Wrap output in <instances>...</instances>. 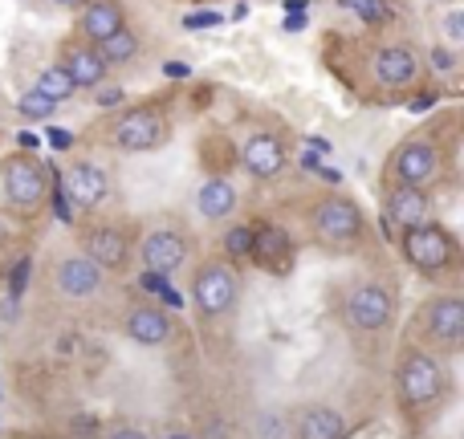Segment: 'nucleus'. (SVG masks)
Masks as SVG:
<instances>
[{
  "label": "nucleus",
  "instance_id": "f257e3e1",
  "mask_svg": "<svg viewBox=\"0 0 464 439\" xmlns=\"http://www.w3.org/2000/svg\"><path fill=\"white\" fill-rule=\"evenodd\" d=\"M392 387H395V407L408 424L424 427L449 407L452 399V370L449 358L424 350L408 338L395 354V370H392Z\"/></svg>",
  "mask_w": 464,
  "mask_h": 439
},
{
  "label": "nucleus",
  "instance_id": "f03ea898",
  "mask_svg": "<svg viewBox=\"0 0 464 439\" xmlns=\"http://www.w3.org/2000/svg\"><path fill=\"white\" fill-rule=\"evenodd\" d=\"M408 338L424 350L440 354V358H457L464 350V297L460 293H436L420 301L411 313Z\"/></svg>",
  "mask_w": 464,
  "mask_h": 439
},
{
  "label": "nucleus",
  "instance_id": "7ed1b4c3",
  "mask_svg": "<svg viewBox=\"0 0 464 439\" xmlns=\"http://www.w3.org/2000/svg\"><path fill=\"white\" fill-rule=\"evenodd\" d=\"M449 171V143L436 135H411L387 155L383 187H436Z\"/></svg>",
  "mask_w": 464,
  "mask_h": 439
},
{
  "label": "nucleus",
  "instance_id": "20e7f679",
  "mask_svg": "<svg viewBox=\"0 0 464 439\" xmlns=\"http://www.w3.org/2000/svg\"><path fill=\"white\" fill-rule=\"evenodd\" d=\"M305 224H310V236L318 240L322 248H334V253L359 248L362 236H367L362 208L343 192H322L318 200L310 204V212H305Z\"/></svg>",
  "mask_w": 464,
  "mask_h": 439
},
{
  "label": "nucleus",
  "instance_id": "39448f33",
  "mask_svg": "<svg viewBox=\"0 0 464 439\" xmlns=\"http://www.w3.org/2000/svg\"><path fill=\"white\" fill-rule=\"evenodd\" d=\"M0 192L5 208L21 220H33L49 204V167L29 151H13L0 159Z\"/></svg>",
  "mask_w": 464,
  "mask_h": 439
},
{
  "label": "nucleus",
  "instance_id": "423d86ee",
  "mask_svg": "<svg viewBox=\"0 0 464 439\" xmlns=\"http://www.w3.org/2000/svg\"><path fill=\"white\" fill-rule=\"evenodd\" d=\"M171 138V119L160 102H143V106H130L122 110L111 127L102 130V143L111 151H122V155H143V151H155Z\"/></svg>",
  "mask_w": 464,
  "mask_h": 439
},
{
  "label": "nucleus",
  "instance_id": "0eeeda50",
  "mask_svg": "<svg viewBox=\"0 0 464 439\" xmlns=\"http://www.w3.org/2000/svg\"><path fill=\"white\" fill-rule=\"evenodd\" d=\"M240 264L225 261V256H208V261L196 264L192 272V301H196V313L208 321L217 318H228L240 301Z\"/></svg>",
  "mask_w": 464,
  "mask_h": 439
},
{
  "label": "nucleus",
  "instance_id": "6e6552de",
  "mask_svg": "<svg viewBox=\"0 0 464 439\" xmlns=\"http://www.w3.org/2000/svg\"><path fill=\"white\" fill-rule=\"evenodd\" d=\"M400 244H403L408 264L416 272H424V277H449V272H457V264H460L457 236L436 220H424V224H416V228H408L400 236Z\"/></svg>",
  "mask_w": 464,
  "mask_h": 439
},
{
  "label": "nucleus",
  "instance_id": "1a4fd4ad",
  "mask_svg": "<svg viewBox=\"0 0 464 439\" xmlns=\"http://www.w3.org/2000/svg\"><path fill=\"white\" fill-rule=\"evenodd\" d=\"M188 256H192V236H188V228L179 220L163 216V220H155V224L143 228V240H139V264H143L147 272H155V277H171V272H179L188 264Z\"/></svg>",
  "mask_w": 464,
  "mask_h": 439
},
{
  "label": "nucleus",
  "instance_id": "9d476101",
  "mask_svg": "<svg viewBox=\"0 0 464 439\" xmlns=\"http://www.w3.org/2000/svg\"><path fill=\"white\" fill-rule=\"evenodd\" d=\"M343 321L354 329V334H379L395 321V297L383 281H354L343 293Z\"/></svg>",
  "mask_w": 464,
  "mask_h": 439
},
{
  "label": "nucleus",
  "instance_id": "9b49d317",
  "mask_svg": "<svg viewBox=\"0 0 464 439\" xmlns=\"http://www.w3.org/2000/svg\"><path fill=\"white\" fill-rule=\"evenodd\" d=\"M49 281H53V293L65 297V301H90L106 289V272L82 248L57 253L53 264H49Z\"/></svg>",
  "mask_w": 464,
  "mask_h": 439
},
{
  "label": "nucleus",
  "instance_id": "f8f14e48",
  "mask_svg": "<svg viewBox=\"0 0 464 439\" xmlns=\"http://www.w3.org/2000/svg\"><path fill=\"white\" fill-rule=\"evenodd\" d=\"M82 253H86L106 277L127 272L130 261H135V244H130L127 228H119V224H90V228L82 232Z\"/></svg>",
  "mask_w": 464,
  "mask_h": 439
},
{
  "label": "nucleus",
  "instance_id": "ddd939ff",
  "mask_svg": "<svg viewBox=\"0 0 464 439\" xmlns=\"http://www.w3.org/2000/svg\"><path fill=\"white\" fill-rule=\"evenodd\" d=\"M62 187H65V200L73 204L78 212H94L111 200L114 184H111V171L94 159H73L70 167L62 171Z\"/></svg>",
  "mask_w": 464,
  "mask_h": 439
},
{
  "label": "nucleus",
  "instance_id": "4468645a",
  "mask_svg": "<svg viewBox=\"0 0 464 439\" xmlns=\"http://www.w3.org/2000/svg\"><path fill=\"white\" fill-rule=\"evenodd\" d=\"M371 78H375L379 90H392V94H400V90H411L420 81V57L411 45H403V41H395V45H379L375 57H371Z\"/></svg>",
  "mask_w": 464,
  "mask_h": 439
},
{
  "label": "nucleus",
  "instance_id": "2eb2a0df",
  "mask_svg": "<svg viewBox=\"0 0 464 439\" xmlns=\"http://www.w3.org/2000/svg\"><path fill=\"white\" fill-rule=\"evenodd\" d=\"M240 167L253 179H277L281 171L289 167L285 138L273 135V130H253V135H245V143H240Z\"/></svg>",
  "mask_w": 464,
  "mask_h": 439
},
{
  "label": "nucleus",
  "instance_id": "dca6fc26",
  "mask_svg": "<svg viewBox=\"0 0 464 439\" xmlns=\"http://www.w3.org/2000/svg\"><path fill=\"white\" fill-rule=\"evenodd\" d=\"M383 216L395 232L432 220V187H383Z\"/></svg>",
  "mask_w": 464,
  "mask_h": 439
},
{
  "label": "nucleus",
  "instance_id": "f3484780",
  "mask_svg": "<svg viewBox=\"0 0 464 439\" xmlns=\"http://www.w3.org/2000/svg\"><path fill=\"white\" fill-rule=\"evenodd\" d=\"M351 424L330 403H305L289 415V439H346Z\"/></svg>",
  "mask_w": 464,
  "mask_h": 439
},
{
  "label": "nucleus",
  "instance_id": "a211bd4d",
  "mask_svg": "<svg viewBox=\"0 0 464 439\" xmlns=\"http://www.w3.org/2000/svg\"><path fill=\"white\" fill-rule=\"evenodd\" d=\"M122 334L130 338L135 346H147V350H155V346H168L176 342V321L168 318V313L160 310V305H130L127 318H122Z\"/></svg>",
  "mask_w": 464,
  "mask_h": 439
},
{
  "label": "nucleus",
  "instance_id": "6ab92c4d",
  "mask_svg": "<svg viewBox=\"0 0 464 439\" xmlns=\"http://www.w3.org/2000/svg\"><path fill=\"white\" fill-rule=\"evenodd\" d=\"M57 65L70 73L78 90H98L106 81V73H111V65L102 62V53H98L90 41H73V37L62 45V53H57Z\"/></svg>",
  "mask_w": 464,
  "mask_h": 439
},
{
  "label": "nucleus",
  "instance_id": "aec40b11",
  "mask_svg": "<svg viewBox=\"0 0 464 439\" xmlns=\"http://www.w3.org/2000/svg\"><path fill=\"white\" fill-rule=\"evenodd\" d=\"M192 204H196V212H200L204 220L228 224L232 216H237V208H240V192H237V184H232V179L208 176V179H200V184H196Z\"/></svg>",
  "mask_w": 464,
  "mask_h": 439
},
{
  "label": "nucleus",
  "instance_id": "412c9836",
  "mask_svg": "<svg viewBox=\"0 0 464 439\" xmlns=\"http://www.w3.org/2000/svg\"><path fill=\"white\" fill-rule=\"evenodd\" d=\"M122 24H127L122 0H86L78 13V33H82V41H90V45L106 41L114 29H122Z\"/></svg>",
  "mask_w": 464,
  "mask_h": 439
},
{
  "label": "nucleus",
  "instance_id": "4be33fe9",
  "mask_svg": "<svg viewBox=\"0 0 464 439\" xmlns=\"http://www.w3.org/2000/svg\"><path fill=\"white\" fill-rule=\"evenodd\" d=\"M248 261H256L261 269L285 272L289 264H294V236H289L285 228H277V224H269V228H256L253 256H248Z\"/></svg>",
  "mask_w": 464,
  "mask_h": 439
},
{
  "label": "nucleus",
  "instance_id": "5701e85b",
  "mask_svg": "<svg viewBox=\"0 0 464 439\" xmlns=\"http://www.w3.org/2000/svg\"><path fill=\"white\" fill-rule=\"evenodd\" d=\"M94 49L102 53V62H106V65H127L130 57H139L143 41H139V33H135V29H127V24H122V29H114L106 41H98Z\"/></svg>",
  "mask_w": 464,
  "mask_h": 439
},
{
  "label": "nucleus",
  "instance_id": "b1692460",
  "mask_svg": "<svg viewBox=\"0 0 464 439\" xmlns=\"http://www.w3.org/2000/svg\"><path fill=\"white\" fill-rule=\"evenodd\" d=\"M253 240H256V228H253V224H245V220L228 224V228L220 232V256H225V261H232V264L248 261V256H253Z\"/></svg>",
  "mask_w": 464,
  "mask_h": 439
},
{
  "label": "nucleus",
  "instance_id": "393cba45",
  "mask_svg": "<svg viewBox=\"0 0 464 439\" xmlns=\"http://www.w3.org/2000/svg\"><path fill=\"white\" fill-rule=\"evenodd\" d=\"M248 439H289V415L277 407L256 411V415L248 419Z\"/></svg>",
  "mask_w": 464,
  "mask_h": 439
},
{
  "label": "nucleus",
  "instance_id": "a878e982",
  "mask_svg": "<svg viewBox=\"0 0 464 439\" xmlns=\"http://www.w3.org/2000/svg\"><path fill=\"white\" fill-rule=\"evenodd\" d=\"M37 90L45 98H53V102H70L73 94H78V86H73V78L62 70V65H49V70H41V78H37Z\"/></svg>",
  "mask_w": 464,
  "mask_h": 439
},
{
  "label": "nucleus",
  "instance_id": "bb28decb",
  "mask_svg": "<svg viewBox=\"0 0 464 439\" xmlns=\"http://www.w3.org/2000/svg\"><path fill=\"white\" fill-rule=\"evenodd\" d=\"M16 110H21V119H24V122H45V119H53L57 102H53V98H45L37 86H33V90H24V94H21Z\"/></svg>",
  "mask_w": 464,
  "mask_h": 439
},
{
  "label": "nucleus",
  "instance_id": "cd10ccee",
  "mask_svg": "<svg viewBox=\"0 0 464 439\" xmlns=\"http://www.w3.org/2000/svg\"><path fill=\"white\" fill-rule=\"evenodd\" d=\"M16 240H21V216L8 212V208H0V248L16 244Z\"/></svg>",
  "mask_w": 464,
  "mask_h": 439
},
{
  "label": "nucleus",
  "instance_id": "c85d7f7f",
  "mask_svg": "<svg viewBox=\"0 0 464 439\" xmlns=\"http://www.w3.org/2000/svg\"><path fill=\"white\" fill-rule=\"evenodd\" d=\"M444 41L449 45H460L464 41V8H449V16H444Z\"/></svg>",
  "mask_w": 464,
  "mask_h": 439
},
{
  "label": "nucleus",
  "instance_id": "c756f323",
  "mask_svg": "<svg viewBox=\"0 0 464 439\" xmlns=\"http://www.w3.org/2000/svg\"><path fill=\"white\" fill-rule=\"evenodd\" d=\"M102 439H151V432L143 424H111Z\"/></svg>",
  "mask_w": 464,
  "mask_h": 439
},
{
  "label": "nucleus",
  "instance_id": "7c9ffc66",
  "mask_svg": "<svg viewBox=\"0 0 464 439\" xmlns=\"http://www.w3.org/2000/svg\"><path fill=\"white\" fill-rule=\"evenodd\" d=\"M346 8L362 16V21H383V0H343Z\"/></svg>",
  "mask_w": 464,
  "mask_h": 439
},
{
  "label": "nucleus",
  "instance_id": "2f4dec72",
  "mask_svg": "<svg viewBox=\"0 0 464 439\" xmlns=\"http://www.w3.org/2000/svg\"><path fill=\"white\" fill-rule=\"evenodd\" d=\"M163 73H168V78H188V65L184 62H168L163 65Z\"/></svg>",
  "mask_w": 464,
  "mask_h": 439
},
{
  "label": "nucleus",
  "instance_id": "473e14b6",
  "mask_svg": "<svg viewBox=\"0 0 464 439\" xmlns=\"http://www.w3.org/2000/svg\"><path fill=\"white\" fill-rule=\"evenodd\" d=\"M160 439H196L192 432H184V427H171V432H163Z\"/></svg>",
  "mask_w": 464,
  "mask_h": 439
},
{
  "label": "nucleus",
  "instance_id": "72a5a7b5",
  "mask_svg": "<svg viewBox=\"0 0 464 439\" xmlns=\"http://www.w3.org/2000/svg\"><path fill=\"white\" fill-rule=\"evenodd\" d=\"M53 5H57V8H70V13H73V8H82L86 0H53Z\"/></svg>",
  "mask_w": 464,
  "mask_h": 439
}]
</instances>
